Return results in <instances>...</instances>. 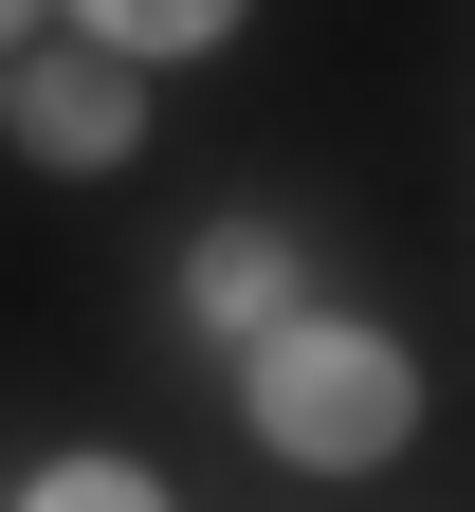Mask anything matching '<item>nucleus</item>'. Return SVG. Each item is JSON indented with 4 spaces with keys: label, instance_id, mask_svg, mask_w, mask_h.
<instances>
[{
    "label": "nucleus",
    "instance_id": "39448f33",
    "mask_svg": "<svg viewBox=\"0 0 475 512\" xmlns=\"http://www.w3.org/2000/svg\"><path fill=\"white\" fill-rule=\"evenodd\" d=\"M19 512H165V476H147V458H37Z\"/></svg>",
    "mask_w": 475,
    "mask_h": 512
},
{
    "label": "nucleus",
    "instance_id": "7ed1b4c3",
    "mask_svg": "<svg viewBox=\"0 0 475 512\" xmlns=\"http://www.w3.org/2000/svg\"><path fill=\"white\" fill-rule=\"evenodd\" d=\"M183 311H201L220 348L293 330V311H311V238H293V220H201V238H183Z\"/></svg>",
    "mask_w": 475,
    "mask_h": 512
},
{
    "label": "nucleus",
    "instance_id": "f257e3e1",
    "mask_svg": "<svg viewBox=\"0 0 475 512\" xmlns=\"http://www.w3.org/2000/svg\"><path fill=\"white\" fill-rule=\"evenodd\" d=\"M238 421H256V458H275V476H384L402 439H421V348H402L384 311L311 293L293 330L238 348Z\"/></svg>",
    "mask_w": 475,
    "mask_h": 512
},
{
    "label": "nucleus",
    "instance_id": "20e7f679",
    "mask_svg": "<svg viewBox=\"0 0 475 512\" xmlns=\"http://www.w3.org/2000/svg\"><path fill=\"white\" fill-rule=\"evenodd\" d=\"M256 0H55V37H92L110 74H183V55H220Z\"/></svg>",
    "mask_w": 475,
    "mask_h": 512
},
{
    "label": "nucleus",
    "instance_id": "f03ea898",
    "mask_svg": "<svg viewBox=\"0 0 475 512\" xmlns=\"http://www.w3.org/2000/svg\"><path fill=\"white\" fill-rule=\"evenodd\" d=\"M0 147H19V165H55V183H110L128 147H147V74H110L92 37L0 55Z\"/></svg>",
    "mask_w": 475,
    "mask_h": 512
},
{
    "label": "nucleus",
    "instance_id": "423d86ee",
    "mask_svg": "<svg viewBox=\"0 0 475 512\" xmlns=\"http://www.w3.org/2000/svg\"><path fill=\"white\" fill-rule=\"evenodd\" d=\"M37 37H55V0H0V55H37Z\"/></svg>",
    "mask_w": 475,
    "mask_h": 512
}]
</instances>
